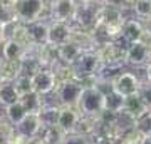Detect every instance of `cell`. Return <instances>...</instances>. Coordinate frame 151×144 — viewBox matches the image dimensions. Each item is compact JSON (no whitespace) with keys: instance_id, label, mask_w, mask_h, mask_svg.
I'll return each mask as SVG.
<instances>
[{"instance_id":"obj_1","label":"cell","mask_w":151,"mask_h":144,"mask_svg":"<svg viewBox=\"0 0 151 144\" xmlns=\"http://www.w3.org/2000/svg\"><path fill=\"white\" fill-rule=\"evenodd\" d=\"M104 97H106V94L97 85L84 87L82 96L79 99V104H77V109H79L82 116L101 117L104 114Z\"/></svg>"},{"instance_id":"obj_2","label":"cell","mask_w":151,"mask_h":144,"mask_svg":"<svg viewBox=\"0 0 151 144\" xmlns=\"http://www.w3.org/2000/svg\"><path fill=\"white\" fill-rule=\"evenodd\" d=\"M47 10L49 5L45 0H17L15 5L17 20L20 24H25V25L42 20L44 14Z\"/></svg>"},{"instance_id":"obj_3","label":"cell","mask_w":151,"mask_h":144,"mask_svg":"<svg viewBox=\"0 0 151 144\" xmlns=\"http://www.w3.org/2000/svg\"><path fill=\"white\" fill-rule=\"evenodd\" d=\"M103 60L97 50H86L82 52V55L79 57V60L74 64V70L77 75V80L84 79H92L97 77L101 69H103Z\"/></svg>"},{"instance_id":"obj_4","label":"cell","mask_w":151,"mask_h":144,"mask_svg":"<svg viewBox=\"0 0 151 144\" xmlns=\"http://www.w3.org/2000/svg\"><path fill=\"white\" fill-rule=\"evenodd\" d=\"M97 52L101 55L104 65H124L126 64V52H128V44L123 45V39L118 40H108L99 45Z\"/></svg>"},{"instance_id":"obj_5","label":"cell","mask_w":151,"mask_h":144,"mask_svg":"<svg viewBox=\"0 0 151 144\" xmlns=\"http://www.w3.org/2000/svg\"><path fill=\"white\" fill-rule=\"evenodd\" d=\"M82 91H84V85H82L81 80H69V82H62L59 84V87L55 89L54 96L57 99V104L60 106H69V107H77L79 104V99L82 96Z\"/></svg>"},{"instance_id":"obj_6","label":"cell","mask_w":151,"mask_h":144,"mask_svg":"<svg viewBox=\"0 0 151 144\" xmlns=\"http://www.w3.org/2000/svg\"><path fill=\"white\" fill-rule=\"evenodd\" d=\"M99 10H101V5L89 4V2H81L79 0V7H77V12H76L72 25L94 32V29L97 25V19H99Z\"/></svg>"},{"instance_id":"obj_7","label":"cell","mask_w":151,"mask_h":144,"mask_svg":"<svg viewBox=\"0 0 151 144\" xmlns=\"http://www.w3.org/2000/svg\"><path fill=\"white\" fill-rule=\"evenodd\" d=\"M79 7V0H50L49 2V19L54 22L72 24Z\"/></svg>"},{"instance_id":"obj_8","label":"cell","mask_w":151,"mask_h":144,"mask_svg":"<svg viewBox=\"0 0 151 144\" xmlns=\"http://www.w3.org/2000/svg\"><path fill=\"white\" fill-rule=\"evenodd\" d=\"M141 85H143V80L134 72L124 70V72H121L113 80V91H116L123 97H131V96H136L139 92Z\"/></svg>"},{"instance_id":"obj_9","label":"cell","mask_w":151,"mask_h":144,"mask_svg":"<svg viewBox=\"0 0 151 144\" xmlns=\"http://www.w3.org/2000/svg\"><path fill=\"white\" fill-rule=\"evenodd\" d=\"M151 62V45L146 40L134 44H128V52H126V64L131 67H143Z\"/></svg>"},{"instance_id":"obj_10","label":"cell","mask_w":151,"mask_h":144,"mask_svg":"<svg viewBox=\"0 0 151 144\" xmlns=\"http://www.w3.org/2000/svg\"><path fill=\"white\" fill-rule=\"evenodd\" d=\"M59 87V80L52 69H40L32 75V89L40 96H50Z\"/></svg>"},{"instance_id":"obj_11","label":"cell","mask_w":151,"mask_h":144,"mask_svg":"<svg viewBox=\"0 0 151 144\" xmlns=\"http://www.w3.org/2000/svg\"><path fill=\"white\" fill-rule=\"evenodd\" d=\"M126 44H134V42H141L146 39V27H145V20H141L138 17H131L126 19L123 25V35H121Z\"/></svg>"},{"instance_id":"obj_12","label":"cell","mask_w":151,"mask_h":144,"mask_svg":"<svg viewBox=\"0 0 151 144\" xmlns=\"http://www.w3.org/2000/svg\"><path fill=\"white\" fill-rule=\"evenodd\" d=\"M72 30H74V25L72 24L50 20V27H49V44L54 45V47H60L62 44L69 42L70 39H72Z\"/></svg>"},{"instance_id":"obj_13","label":"cell","mask_w":151,"mask_h":144,"mask_svg":"<svg viewBox=\"0 0 151 144\" xmlns=\"http://www.w3.org/2000/svg\"><path fill=\"white\" fill-rule=\"evenodd\" d=\"M82 114L79 112L77 107H69V106H60L59 111V121H57V126H59L65 134L76 133L77 129V124L81 121Z\"/></svg>"},{"instance_id":"obj_14","label":"cell","mask_w":151,"mask_h":144,"mask_svg":"<svg viewBox=\"0 0 151 144\" xmlns=\"http://www.w3.org/2000/svg\"><path fill=\"white\" fill-rule=\"evenodd\" d=\"M42 121H40V116L39 114H27L22 123H19L15 126V131L22 136H27V138H39V134L42 131Z\"/></svg>"},{"instance_id":"obj_15","label":"cell","mask_w":151,"mask_h":144,"mask_svg":"<svg viewBox=\"0 0 151 144\" xmlns=\"http://www.w3.org/2000/svg\"><path fill=\"white\" fill-rule=\"evenodd\" d=\"M82 47L79 45L77 42H74L72 39H70L69 42L62 44L60 47H57V54H59V62L62 64H67V65H74L79 57L82 55Z\"/></svg>"},{"instance_id":"obj_16","label":"cell","mask_w":151,"mask_h":144,"mask_svg":"<svg viewBox=\"0 0 151 144\" xmlns=\"http://www.w3.org/2000/svg\"><path fill=\"white\" fill-rule=\"evenodd\" d=\"M72 40L79 44L84 52L86 50H97L99 49V42H97L94 32L79 29V27H76V25H74V30H72Z\"/></svg>"},{"instance_id":"obj_17","label":"cell","mask_w":151,"mask_h":144,"mask_svg":"<svg viewBox=\"0 0 151 144\" xmlns=\"http://www.w3.org/2000/svg\"><path fill=\"white\" fill-rule=\"evenodd\" d=\"M29 49L24 44L17 42L14 39L2 44V59L5 60H24Z\"/></svg>"},{"instance_id":"obj_18","label":"cell","mask_w":151,"mask_h":144,"mask_svg":"<svg viewBox=\"0 0 151 144\" xmlns=\"http://www.w3.org/2000/svg\"><path fill=\"white\" fill-rule=\"evenodd\" d=\"M0 64H2V79L0 80L15 82L24 74V64H22V60H5L0 57Z\"/></svg>"},{"instance_id":"obj_19","label":"cell","mask_w":151,"mask_h":144,"mask_svg":"<svg viewBox=\"0 0 151 144\" xmlns=\"http://www.w3.org/2000/svg\"><path fill=\"white\" fill-rule=\"evenodd\" d=\"M49 27H50V19H42L39 22H34L29 25L30 35L35 45H44L49 44Z\"/></svg>"},{"instance_id":"obj_20","label":"cell","mask_w":151,"mask_h":144,"mask_svg":"<svg viewBox=\"0 0 151 144\" xmlns=\"http://www.w3.org/2000/svg\"><path fill=\"white\" fill-rule=\"evenodd\" d=\"M19 101H20V94L17 91L15 84L7 82V80H0V106L5 109Z\"/></svg>"},{"instance_id":"obj_21","label":"cell","mask_w":151,"mask_h":144,"mask_svg":"<svg viewBox=\"0 0 151 144\" xmlns=\"http://www.w3.org/2000/svg\"><path fill=\"white\" fill-rule=\"evenodd\" d=\"M124 106H126V97H123L116 91H109L104 97V112L108 114H114V116L123 114Z\"/></svg>"},{"instance_id":"obj_22","label":"cell","mask_w":151,"mask_h":144,"mask_svg":"<svg viewBox=\"0 0 151 144\" xmlns=\"http://www.w3.org/2000/svg\"><path fill=\"white\" fill-rule=\"evenodd\" d=\"M20 102L24 104V107L27 109L29 114H40V111L45 106V96H40L39 92L32 91L20 97Z\"/></svg>"},{"instance_id":"obj_23","label":"cell","mask_w":151,"mask_h":144,"mask_svg":"<svg viewBox=\"0 0 151 144\" xmlns=\"http://www.w3.org/2000/svg\"><path fill=\"white\" fill-rule=\"evenodd\" d=\"M150 111V107L145 104V101L141 99L139 94H136V96H131V97H126V106H124V112L131 116V117L138 119L139 116H143L145 112Z\"/></svg>"},{"instance_id":"obj_24","label":"cell","mask_w":151,"mask_h":144,"mask_svg":"<svg viewBox=\"0 0 151 144\" xmlns=\"http://www.w3.org/2000/svg\"><path fill=\"white\" fill-rule=\"evenodd\" d=\"M59 111H60V104H52V102L45 101V106L40 111V121H42L44 128H50V126H57L59 121Z\"/></svg>"},{"instance_id":"obj_25","label":"cell","mask_w":151,"mask_h":144,"mask_svg":"<svg viewBox=\"0 0 151 144\" xmlns=\"http://www.w3.org/2000/svg\"><path fill=\"white\" fill-rule=\"evenodd\" d=\"M67 134L59 128V126H50V128H42L39 138L45 144H62Z\"/></svg>"},{"instance_id":"obj_26","label":"cell","mask_w":151,"mask_h":144,"mask_svg":"<svg viewBox=\"0 0 151 144\" xmlns=\"http://www.w3.org/2000/svg\"><path fill=\"white\" fill-rule=\"evenodd\" d=\"M4 114H5L7 119H9L14 126H17L19 123L24 121V117L27 116L29 112H27V109L24 107V104L19 101V102H15V104H12V106L5 107V109H4Z\"/></svg>"},{"instance_id":"obj_27","label":"cell","mask_w":151,"mask_h":144,"mask_svg":"<svg viewBox=\"0 0 151 144\" xmlns=\"http://www.w3.org/2000/svg\"><path fill=\"white\" fill-rule=\"evenodd\" d=\"M52 70H54V74H55V77H57V80H59V84L77 79L76 70H74V65H67V64H62V62H59V64L55 65Z\"/></svg>"},{"instance_id":"obj_28","label":"cell","mask_w":151,"mask_h":144,"mask_svg":"<svg viewBox=\"0 0 151 144\" xmlns=\"http://www.w3.org/2000/svg\"><path fill=\"white\" fill-rule=\"evenodd\" d=\"M14 40L24 44L27 49H30V47H34V45H35V44H34V40H32V35H30V29H29V25L20 24V22H19V25H17V29H15Z\"/></svg>"},{"instance_id":"obj_29","label":"cell","mask_w":151,"mask_h":144,"mask_svg":"<svg viewBox=\"0 0 151 144\" xmlns=\"http://www.w3.org/2000/svg\"><path fill=\"white\" fill-rule=\"evenodd\" d=\"M131 10H133L134 17H138L141 20H148L151 17V0H134Z\"/></svg>"},{"instance_id":"obj_30","label":"cell","mask_w":151,"mask_h":144,"mask_svg":"<svg viewBox=\"0 0 151 144\" xmlns=\"http://www.w3.org/2000/svg\"><path fill=\"white\" fill-rule=\"evenodd\" d=\"M15 133V126L7 119L5 114H0V144H7Z\"/></svg>"},{"instance_id":"obj_31","label":"cell","mask_w":151,"mask_h":144,"mask_svg":"<svg viewBox=\"0 0 151 144\" xmlns=\"http://www.w3.org/2000/svg\"><path fill=\"white\" fill-rule=\"evenodd\" d=\"M134 128L138 129V131H139L146 139H151V109L136 119Z\"/></svg>"},{"instance_id":"obj_32","label":"cell","mask_w":151,"mask_h":144,"mask_svg":"<svg viewBox=\"0 0 151 144\" xmlns=\"http://www.w3.org/2000/svg\"><path fill=\"white\" fill-rule=\"evenodd\" d=\"M146 141H148V139H146L138 129L131 128L129 131H126V133L123 134V138L119 139L118 144H145Z\"/></svg>"},{"instance_id":"obj_33","label":"cell","mask_w":151,"mask_h":144,"mask_svg":"<svg viewBox=\"0 0 151 144\" xmlns=\"http://www.w3.org/2000/svg\"><path fill=\"white\" fill-rule=\"evenodd\" d=\"M17 87V91H19V94L22 96H25V94H29V92H32V75H27V74H22L19 79L14 82Z\"/></svg>"},{"instance_id":"obj_34","label":"cell","mask_w":151,"mask_h":144,"mask_svg":"<svg viewBox=\"0 0 151 144\" xmlns=\"http://www.w3.org/2000/svg\"><path fill=\"white\" fill-rule=\"evenodd\" d=\"M62 144H94V138L81 133H70L65 136Z\"/></svg>"},{"instance_id":"obj_35","label":"cell","mask_w":151,"mask_h":144,"mask_svg":"<svg viewBox=\"0 0 151 144\" xmlns=\"http://www.w3.org/2000/svg\"><path fill=\"white\" fill-rule=\"evenodd\" d=\"M0 22L9 24V22H19L15 14V7L9 5H0Z\"/></svg>"},{"instance_id":"obj_36","label":"cell","mask_w":151,"mask_h":144,"mask_svg":"<svg viewBox=\"0 0 151 144\" xmlns=\"http://www.w3.org/2000/svg\"><path fill=\"white\" fill-rule=\"evenodd\" d=\"M134 0H104V5L113 7V9H119V10H128L133 7Z\"/></svg>"},{"instance_id":"obj_37","label":"cell","mask_w":151,"mask_h":144,"mask_svg":"<svg viewBox=\"0 0 151 144\" xmlns=\"http://www.w3.org/2000/svg\"><path fill=\"white\" fill-rule=\"evenodd\" d=\"M141 96V99L145 101V104L151 109V82H146V80H143V85H141L139 92H138Z\"/></svg>"},{"instance_id":"obj_38","label":"cell","mask_w":151,"mask_h":144,"mask_svg":"<svg viewBox=\"0 0 151 144\" xmlns=\"http://www.w3.org/2000/svg\"><path fill=\"white\" fill-rule=\"evenodd\" d=\"M145 27H146V39L151 40V17L148 19V20H145ZM146 39H145V40H146Z\"/></svg>"},{"instance_id":"obj_39","label":"cell","mask_w":151,"mask_h":144,"mask_svg":"<svg viewBox=\"0 0 151 144\" xmlns=\"http://www.w3.org/2000/svg\"><path fill=\"white\" fill-rule=\"evenodd\" d=\"M145 80L146 82H151V62L145 67Z\"/></svg>"},{"instance_id":"obj_40","label":"cell","mask_w":151,"mask_h":144,"mask_svg":"<svg viewBox=\"0 0 151 144\" xmlns=\"http://www.w3.org/2000/svg\"><path fill=\"white\" fill-rule=\"evenodd\" d=\"M0 5H9V7H15L17 0H0Z\"/></svg>"},{"instance_id":"obj_41","label":"cell","mask_w":151,"mask_h":144,"mask_svg":"<svg viewBox=\"0 0 151 144\" xmlns=\"http://www.w3.org/2000/svg\"><path fill=\"white\" fill-rule=\"evenodd\" d=\"M4 30H5V24L0 22V44H4Z\"/></svg>"},{"instance_id":"obj_42","label":"cell","mask_w":151,"mask_h":144,"mask_svg":"<svg viewBox=\"0 0 151 144\" xmlns=\"http://www.w3.org/2000/svg\"><path fill=\"white\" fill-rule=\"evenodd\" d=\"M81 2H89V4H96V5H104V0H81Z\"/></svg>"},{"instance_id":"obj_43","label":"cell","mask_w":151,"mask_h":144,"mask_svg":"<svg viewBox=\"0 0 151 144\" xmlns=\"http://www.w3.org/2000/svg\"><path fill=\"white\" fill-rule=\"evenodd\" d=\"M0 79H2V64H0Z\"/></svg>"},{"instance_id":"obj_44","label":"cell","mask_w":151,"mask_h":144,"mask_svg":"<svg viewBox=\"0 0 151 144\" xmlns=\"http://www.w3.org/2000/svg\"><path fill=\"white\" fill-rule=\"evenodd\" d=\"M145 144H151V141H150V139H148V141H146V143Z\"/></svg>"}]
</instances>
